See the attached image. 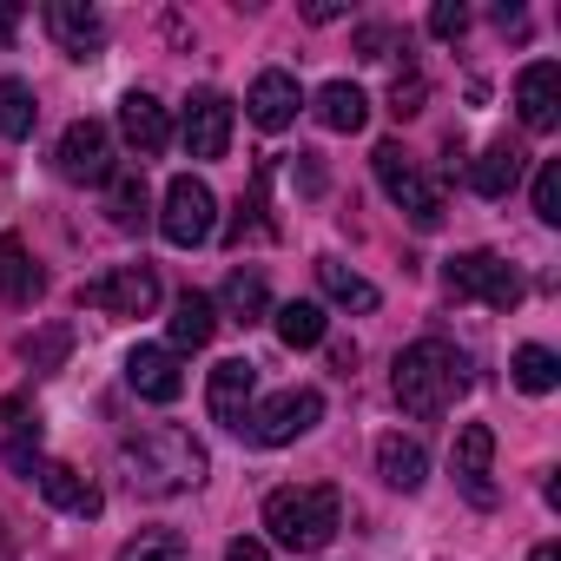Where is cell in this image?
Wrapping results in <instances>:
<instances>
[{
	"label": "cell",
	"mask_w": 561,
	"mask_h": 561,
	"mask_svg": "<svg viewBox=\"0 0 561 561\" xmlns=\"http://www.w3.org/2000/svg\"><path fill=\"white\" fill-rule=\"evenodd\" d=\"M119 456H126V476H133L139 495H179V489H198L205 469H211V462H205V443H192V430H172V423L126 436Z\"/></svg>",
	"instance_id": "obj_1"
},
{
	"label": "cell",
	"mask_w": 561,
	"mask_h": 561,
	"mask_svg": "<svg viewBox=\"0 0 561 561\" xmlns=\"http://www.w3.org/2000/svg\"><path fill=\"white\" fill-rule=\"evenodd\" d=\"M397 403L410 416H443L462 390H469V357L443 337H416L410 351H397V377H390Z\"/></svg>",
	"instance_id": "obj_2"
},
{
	"label": "cell",
	"mask_w": 561,
	"mask_h": 561,
	"mask_svg": "<svg viewBox=\"0 0 561 561\" xmlns=\"http://www.w3.org/2000/svg\"><path fill=\"white\" fill-rule=\"evenodd\" d=\"M264 528H271L277 548L318 554V548H331V535L344 528V502H337V489H324V482H318V489H271Z\"/></svg>",
	"instance_id": "obj_3"
},
{
	"label": "cell",
	"mask_w": 561,
	"mask_h": 561,
	"mask_svg": "<svg viewBox=\"0 0 561 561\" xmlns=\"http://www.w3.org/2000/svg\"><path fill=\"white\" fill-rule=\"evenodd\" d=\"M370 165H377V185L410 211V225H416V231H436V225H443V185H436V179H423V165H416L397 139H383V146L370 152Z\"/></svg>",
	"instance_id": "obj_4"
},
{
	"label": "cell",
	"mask_w": 561,
	"mask_h": 561,
	"mask_svg": "<svg viewBox=\"0 0 561 561\" xmlns=\"http://www.w3.org/2000/svg\"><path fill=\"white\" fill-rule=\"evenodd\" d=\"M443 285H449V298H476L489 311H515L522 305V277L495 251H456L443 264Z\"/></svg>",
	"instance_id": "obj_5"
},
{
	"label": "cell",
	"mask_w": 561,
	"mask_h": 561,
	"mask_svg": "<svg viewBox=\"0 0 561 561\" xmlns=\"http://www.w3.org/2000/svg\"><path fill=\"white\" fill-rule=\"evenodd\" d=\"M80 305L87 311H106V318H152L159 305V271L152 264H113L100 277L80 285Z\"/></svg>",
	"instance_id": "obj_6"
},
{
	"label": "cell",
	"mask_w": 561,
	"mask_h": 561,
	"mask_svg": "<svg viewBox=\"0 0 561 561\" xmlns=\"http://www.w3.org/2000/svg\"><path fill=\"white\" fill-rule=\"evenodd\" d=\"M159 231H165V244H179V251L205 244V238L218 231V198H211V185H205V179H192V172H179V179L165 185Z\"/></svg>",
	"instance_id": "obj_7"
},
{
	"label": "cell",
	"mask_w": 561,
	"mask_h": 561,
	"mask_svg": "<svg viewBox=\"0 0 561 561\" xmlns=\"http://www.w3.org/2000/svg\"><path fill=\"white\" fill-rule=\"evenodd\" d=\"M318 423H324V397H318V390H277L271 403H257V410L244 416L251 443H264V449H285V443L311 436Z\"/></svg>",
	"instance_id": "obj_8"
},
{
	"label": "cell",
	"mask_w": 561,
	"mask_h": 561,
	"mask_svg": "<svg viewBox=\"0 0 561 561\" xmlns=\"http://www.w3.org/2000/svg\"><path fill=\"white\" fill-rule=\"evenodd\" d=\"M179 139H185V152H192V159H225V146H231V100H225L218 87L185 93Z\"/></svg>",
	"instance_id": "obj_9"
},
{
	"label": "cell",
	"mask_w": 561,
	"mask_h": 561,
	"mask_svg": "<svg viewBox=\"0 0 561 561\" xmlns=\"http://www.w3.org/2000/svg\"><path fill=\"white\" fill-rule=\"evenodd\" d=\"M60 179H73V185H106L113 179V133L100 119H73L60 133Z\"/></svg>",
	"instance_id": "obj_10"
},
{
	"label": "cell",
	"mask_w": 561,
	"mask_h": 561,
	"mask_svg": "<svg viewBox=\"0 0 561 561\" xmlns=\"http://www.w3.org/2000/svg\"><path fill=\"white\" fill-rule=\"evenodd\" d=\"M489 462H495V430H489V423H462V430H456V449H449V469H456V482H462V495H469L476 508H495Z\"/></svg>",
	"instance_id": "obj_11"
},
{
	"label": "cell",
	"mask_w": 561,
	"mask_h": 561,
	"mask_svg": "<svg viewBox=\"0 0 561 561\" xmlns=\"http://www.w3.org/2000/svg\"><path fill=\"white\" fill-rule=\"evenodd\" d=\"M251 397H257V364H244V357H225V364L211 370V383H205L211 423H225V430H244Z\"/></svg>",
	"instance_id": "obj_12"
},
{
	"label": "cell",
	"mask_w": 561,
	"mask_h": 561,
	"mask_svg": "<svg viewBox=\"0 0 561 561\" xmlns=\"http://www.w3.org/2000/svg\"><path fill=\"white\" fill-rule=\"evenodd\" d=\"M298 106H305V93H298L291 73H257L251 93H244V113H251L257 133H285V126L298 119Z\"/></svg>",
	"instance_id": "obj_13"
},
{
	"label": "cell",
	"mask_w": 561,
	"mask_h": 561,
	"mask_svg": "<svg viewBox=\"0 0 561 561\" xmlns=\"http://www.w3.org/2000/svg\"><path fill=\"white\" fill-rule=\"evenodd\" d=\"M515 113H522L528 133H548V126H554V113H561V67H554V60L522 67V80H515Z\"/></svg>",
	"instance_id": "obj_14"
},
{
	"label": "cell",
	"mask_w": 561,
	"mask_h": 561,
	"mask_svg": "<svg viewBox=\"0 0 561 561\" xmlns=\"http://www.w3.org/2000/svg\"><path fill=\"white\" fill-rule=\"evenodd\" d=\"M126 383H133L146 403H179L185 370H179V357H172L165 344H139V351L126 357Z\"/></svg>",
	"instance_id": "obj_15"
},
{
	"label": "cell",
	"mask_w": 561,
	"mask_h": 561,
	"mask_svg": "<svg viewBox=\"0 0 561 561\" xmlns=\"http://www.w3.org/2000/svg\"><path fill=\"white\" fill-rule=\"evenodd\" d=\"M47 34H54L60 54H73V60H93V54L106 47V21L87 8V0H54V8H47Z\"/></svg>",
	"instance_id": "obj_16"
},
{
	"label": "cell",
	"mask_w": 561,
	"mask_h": 561,
	"mask_svg": "<svg viewBox=\"0 0 561 561\" xmlns=\"http://www.w3.org/2000/svg\"><path fill=\"white\" fill-rule=\"evenodd\" d=\"M119 133H126V146H133L139 159H159V152L172 146V119H165V106H159L152 93H126V100H119Z\"/></svg>",
	"instance_id": "obj_17"
},
{
	"label": "cell",
	"mask_w": 561,
	"mask_h": 561,
	"mask_svg": "<svg viewBox=\"0 0 561 561\" xmlns=\"http://www.w3.org/2000/svg\"><path fill=\"white\" fill-rule=\"evenodd\" d=\"M34 482H41V495H47L60 515H80V522H93V515L106 508V495H100V489H93V482H87L73 462H41V469H34Z\"/></svg>",
	"instance_id": "obj_18"
},
{
	"label": "cell",
	"mask_w": 561,
	"mask_h": 561,
	"mask_svg": "<svg viewBox=\"0 0 561 561\" xmlns=\"http://www.w3.org/2000/svg\"><path fill=\"white\" fill-rule=\"evenodd\" d=\"M172 357L179 351H205L211 344V331H218V305L205 298V291H179V305H172Z\"/></svg>",
	"instance_id": "obj_19"
},
{
	"label": "cell",
	"mask_w": 561,
	"mask_h": 561,
	"mask_svg": "<svg viewBox=\"0 0 561 561\" xmlns=\"http://www.w3.org/2000/svg\"><path fill=\"white\" fill-rule=\"evenodd\" d=\"M271 324H277V344H285V351H318V344H324V331H331L324 305H311V298L277 305V311H271Z\"/></svg>",
	"instance_id": "obj_20"
},
{
	"label": "cell",
	"mask_w": 561,
	"mask_h": 561,
	"mask_svg": "<svg viewBox=\"0 0 561 561\" xmlns=\"http://www.w3.org/2000/svg\"><path fill=\"white\" fill-rule=\"evenodd\" d=\"M311 113H318V126H331V133H364V119H370V100H364V87H351V80H331V87H318Z\"/></svg>",
	"instance_id": "obj_21"
},
{
	"label": "cell",
	"mask_w": 561,
	"mask_h": 561,
	"mask_svg": "<svg viewBox=\"0 0 561 561\" xmlns=\"http://www.w3.org/2000/svg\"><path fill=\"white\" fill-rule=\"evenodd\" d=\"M469 185H476V198H508V192L522 185V146L495 139V146L469 165Z\"/></svg>",
	"instance_id": "obj_22"
},
{
	"label": "cell",
	"mask_w": 561,
	"mask_h": 561,
	"mask_svg": "<svg viewBox=\"0 0 561 561\" xmlns=\"http://www.w3.org/2000/svg\"><path fill=\"white\" fill-rule=\"evenodd\" d=\"M377 476L390 482V489H423V476H430V456H423V443L416 436H383L377 443Z\"/></svg>",
	"instance_id": "obj_23"
},
{
	"label": "cell",
	"mask_w": 561,
	"mask_h": 561,
	"mask_svg": "<svg viewBox=\"0 0 561 561\" xmlns=\"http://www.w3.org/2000/svg\"><path fill=\"white\" fill-rule=\"evenodd\" d=\"M0 416H8V462H14V476H34L41 469V416H34V403L27 397H8V410H0Z\"/></svg>",
	"instance_id": "obj_24"
},
{
	"label": "cell",
	"mask_w": 561,
	"mask_h": 561,
	"mask_svg": "<svg viewBox=\"0 0 561 561\" xmlns=\"http://www.w3.org/2000/svg\"><path fill=\"white\" fill-rule=\"evenodd\" d=\"M218 311L231 318V324H257L264 311H271V291H264V271H231L225 277V291H218Z\"/></svg>",
	"instance_id": "obj_25"
},
{
	"label": "cell",
	"mask_w": 561,
	"mask_h": 561,
	"mask_svg": "<svg viewBox=\"0 0 561 561\" xmlns=\"http://www.w3.org/2000/svg\"><path fill=\"white\" fill-rule=\"evenodd\" d=\"M0 298L8 305H34L41 298V271H34V257H27V244L14 231L0 238Z\"/></svg>",
	"instance_id": "obj_26"
},
{
	"label": "cell",
	"mask_w": 561,
	"mask_h": 561,
	"mask_svg": "<svg viewBox=\"0 0 561 561\" xmlns=\"http://www.w3.org/2000/svg\"><path fill=\"white\" fill-rule=\"evenodd\" d=\"M318 285L344 311H377V285H370V277H357L351 264H337V257H318Z\"/></svg>",
	"instance_id": "obj_27"
},
{
	"label": "cell",
	"mask_w": 561,
	"mask_h": 561,
	"mask_svg": "<svg viewBox=\"0 0 561 561\" xmlns=\"http://www.w3.org/2000/svg\"><path fill=\"white\" fill-rule=\"evenodd\" d=\"M508 370H515V383H522V390H528V397H548V390H554V383H561V357H554V351H548V344H522V351H515V364H508Z\"/></svg>",
	"instance_id": "obj_28"
},
{
	"label": "cell",
	"mask_w": 561,
	"mask_h": 561,
	"mask_svg": "<svg viewBox=\"0 0 561 561\" xmlns=\"http://www.w3.org/2000/svg\"><path fill=\"white\" fill-rule=\"evenodd\" d=\"M106 205H113V225L119 231H139L146 225V179L139 172H113L106 179Z\"/></svg>",
	"instance_id": "obj_29"
},
{
	"label": "cell",
	"mask_w": 561,
	"mask_h": 561,
	"mask_svg": "<svg viewBox=\"0 0 561 561\" xmlns=\"http://www.w3.org/2000/svg\"><path fill=\"white\" fill-rule=\"evenodd\" d=\"M34 119H41V106H34V87H21V80H0V139H27V133H34Z\"/></svg>",
	"instance_id": "obj_30"
},
{
	"label": "cell",
	"mask_w": 561,
	"mask_h": 561,
	"mask_svg": "<svg viewBox=\"0 0 561 561\" xmlns=\"http://www.w3.org/2000/svg\"><path fill=\"white\" fill-rule=\"evenodd\" d=\"M119 561H192V554H185V535L179 528H139L119 548Z\"/></svg>",
	"instance_id": "obj_31"
},
{
	"label": "cell",
	"mask_w": 561,
	"mask_h": 561,
	"mask_svg": "<svg viewBox=\"0 0 561 561\" xmlns=\"http://www.w3.org/2000/svg\"><path fill=\"white\" fill-rule=\"evenodd\" d=\"M67 351H73V331H67V324H54V331H41V337H27V344H21V357H27L34 370H54Z\"/></svg>",
	"instance_id": "obj_32"
},
{
	"label": "cell",
	"mask_w": 561,
	"mask_h": 561,
	"mask_svg": "<svg viewBox=\"0 0 561 561\" xmlns=\"http://www.w3.org/2000/svg\"><path fill=\"white\" fill-rule=\"evenodd\" d=\"M535 218L541 225H561V159H548L535 172Z\"/></svg>",
	"instance_id": "obj_33"
},
{
	"label": "cell",
	"mask_w": 561,
	"mask_h": 561,
	"mask_svg": "<svg viewBox=\"0 0 561 561\" xmlns=\"http://www.w3.org/2000/svg\"><path fill=\"white\" fill-rule=\"evenodd\" d=\"M257 211H264V172H257V192H251V198L238 205V218H231V231H225V238H231V244H244V238H264L271 225H264Z\"/></svg>",
	"instance_id": "obj_34"
},
{
	"label": "cell",
	"mask_w": 561,
	"mask_h": 561,
	"mask_svg": "<svg viewBox=\"0 0 561 561\" xmlns=\"http://www.w3.org/2000/svg\"><path fill=\"white\" fill-rule=\"evenodd\" d=\"M430 34L436 41H462L469 34V8H462V0H436V8H430Z\"/></svg>",
	"instance_id": "obj_35"
},
{
	"label": "cell",
	"mask_w": 561,
	"mask_h": 561,
	"mask_svg": "<svg viewBox=\"0 0 561 561\" xmlns=\"http://www.w3.org/2000/svg\"><path fill=\"white\" fill-rule=\"evenodd\" d=\"M390 47H397V27H383V21L357 27V60H390Z\"/></svg>",
	"instance_id": "obj_36"
},
{
	"label": "cell",
	"mask_w": 561,
	"mask_h": 561,
	"mask_svg": "<svg viewBox=\"0 0 561 561\" xmlns=\"http://www.w3.org/2000/svg\"><path fill=\"white\" fill-rule=\"evenodd\" d=\"M390 113H397V119L423 113V73H410V80H397V87H390Z\"/></svg>",
	"instance_id": "obj_37"
},
{
	"label": "cell",
	"mask_w": 561,
	"mask_h": 561,
	"mask_svg": "<svg viewBox=\"0 0 561 561\" xmlns=\"http://www.w3.org/2000/svg\"><path fill=\"white\" fill-rule=\"evenodd\" d=\"M298 185H305V192H324V165H318V152H298Z\"/></svg>",
	"instance_id": "obj_38"
},
{
	"label": "cell",
	"mask_w": 561,
	"mask_h": 561,
	"mask_svg": "<svg viewBox=\"0 0 561 561\" xmlns=\"http://www.w3.org/2000/svg\"><path fill=\"white\" fill-rule=\"evenodd\" d=\"M225 561H271V548H264V541H251V535H238V541L225 548Z\"/></svg>",
	"instance_id": "obj_39"
},
{
	"label": "cell",
	"mask_w": 561,
	"mask_h": 561,
	"mask_svg": "<svg viewBox=\"0 0 561 561\" xmlns=\"http://www.w3.org/2000/svg\"><path fill=\"white\" fill-rule=\"evenodd\" d=\"M344 14V0H311V8H305V21H337Z\"/></svg>",
	"instance_id": "obj_40"
},
{
	"label": "cell",
	"mask_w": 561,
	"mask_h": 561,
	"mask_svg": "<svg viewBox=\"0 0 561 561\" xmlns=\"http://www.w3.org/2000/svg\"><path fill=\"white\" fill-rule=\"evenodd\" d=\"M14 27H21V14H14V8H0V47L14 41Z\"/></svg>",
	"instance_id": "obj_41"
},
{
	"label": "cell",
	"mask_w": 561,
	"mask_h": 561,
	"mask_svg": "<svg viewBox=\"0 0 561 561\" xmlns=\"http://www.w3.org/2000/svg\"><path fill=\"white\" fill-rule=\"evenodd\" d=\"M528 561H561V548H554V541H541V548H535Z\"/></svg>",
	"instance_id": "obj_42"
}]
</instances>
